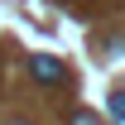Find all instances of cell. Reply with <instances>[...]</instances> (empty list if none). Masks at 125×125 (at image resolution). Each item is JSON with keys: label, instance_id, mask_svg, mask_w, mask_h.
Wrapping results in <instances>:
<instances>
[{"label": "cell", "instance_id": "1", "mask_svg": "<svg viewBox=\"0 0 125 125\" xmlns=\"http://www.w3.org/2000/svg\"><path fill=\"white\" fill-rule=\"evenodd\" d=\"M29 72L39 82H67V67H62L58 58H48V53H34V58H29Z\"/></svg>", "mask_w": 125, "mask_h": 125}, {"label": "cell", "instance_id": "2", "mask_svg": "<svg viewBox=\"0 0 125 125\" xmlns=\"http://www.w3.org/2000/svg\"><path fill=\"white\" fill-rule=\"evenodd\" d=\"M111 115H115V120H125V92L111 96Z\"/></svg>", "mask_w": 125, "mask_h": 125}, {"label": "cell", "instance_id": "3", "mask_svg": "<svg viewBox=\"0 0 125 125\" xmlns=\"http://www.w3.org/2000/svg\"><path fill=\"white\" fill-rule=\"evenodd\" d=\"M72 125H101V120H96L92 111H77V115H72Z\"/></svg>", "mask_w": 125, "mask_h": 125}, {"label": "cell", "instance_id": "4", "mask_svg": "<svg viewBox=\"0 0 125 125\" xmlns=\"http://www.w3.org/2000/svg\"><path fill=\"white\" fill-rule=\"evenodd\" d=\"M15 125H24V120H15Z\"/></svg>", "mask_w": 125, "mask_h": 125}]
</instances>
